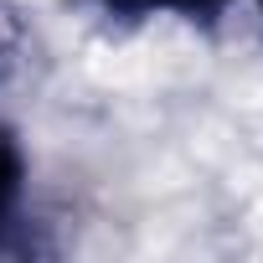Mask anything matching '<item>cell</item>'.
Returning <instances> with one entry per match:
<instances>
[{"instance_id":"6da1fadb","label":"cell","mask_w":263,"mask_h":263,"mask_svg":"<svg viewBox=\"0 0 263 263\" xmlns=\"http://www.w3.org/2000/svg\"><path fill=\"white\" fill-rule=\"evenodd\" d=\"M108 21H150V16H176L186 26H217L232 0H93Z\"/></svg>"},{"instance_id":"7a4b0ae2","label":"cell","mask_w":263,"mask_h":263,"mask_svg":"<svg viewBox=\"0 0 263 263\" xmlns=\"http://www.w3.org/2000/svg\"><path fill=\"white\" fill-rule=\"evenodd\" d=\"M36 57V21L21 0H0V88L26 78Z\"/></svg>"},{"instance_id":"3957f363","label":"cell","mask_w":263,"mask_h":263,"mask_svg":"<svg viewBox=\"0 0 263 263\" xmlns=\"http://www.w3.org/2000/svg\"><path fill=\"white\" fill-rule=\"evenodd\" d=\"M26 181H31V160L21 135L0 119V222H11L26 212Z\"/></svg>"},{"instance_id":"277c9868","label":"cell","mask_w":263,"mask_h":263,"mask_svg":"<svg viewBox=\"0 0 263 263\" xmlns=\"http://www.w3.org/2000/svg\"><path fill=\"white\" fill-rule=\"evenodd\" d=\"M253 11H258V26H263V0H253Z\"/></svg>"}]
</instances>
